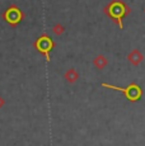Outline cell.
<instances>
[{
    "label": "cell",
    "mask_w": 145,
    "mask_h": 146,
    "mask_svg": "<svg viewBox=\"0 0 145 146\" xmlns=\"http://www.w3.org/2000/svg\"><path fill=\"white\" fill-rule=\"evenodd\" d=\"M104 12L108 17H111V18L118 24V27L122 29V28H124L122 18H124L125 15H129L131 13V9L129 5L125 1H122V0H112V1L110 3V5H108L107 8H104Z\"/></svg>",
    "instance_id": "obj_1"
},
{
    "label": "cell",
    "mask_w": 145,
    "mask_h": 146,
    "mask_svg": "<svg viewBox=\"0 0 145 146\" xmlns=\"http://www.w3.org/2000/svg\"><path fill=\"white\" fill-rule=\"evenodd\" d=\"M102 85L104 86V88L115 89V90H118V92H121V93H124L125 97H126L130 102H138V100L141 98V95H143V90H141V88L135 83H131L130 85L126 86V88H120V86H115V85L106 84V83H103Z\"/></svg>",
    "instance_id": "obj_2"
},
{
    "label": "cell",
    "mask_w": 145,
    "mask_h": 146,
    "mask_svg": "<svg viewBox=\"0 0 145 146\" xmlns=\"http://www.w3.org/2000/svg\"><path fill=\"white\" fill-rule=\"evenodd\" d=\"M127 60H129L134 66H139L141 62H143L144 55H143V53H141L140 51H139L138 48H134L132 51L129 53V56H127Z\"/></svg>",
    "instance_id": "obj_3"
},
{
    "label": "cell",
    "mask_w": 145,
    "mask_h": 146,
    "mask_svg": "<svg viewBox=\"0 0 145 146\" xmlns=\"http://www.w3.org/2000/svg\"><path fill=\"white\" fill-rule=\"evenodd\" d=\"M106 65H107V58L104 57V56H102V55H99L98 57H96L94 58V66L96 67H98V69H104Z\"/></svg>",
    "instance_id": "obj_4"
},
{
    "label": "cell",
    "mask_w": 145,
    "mask_h": 146,
    "mask_svg": "<svg viewBox=\"0 0 145 146\" xmlns=\"http://www.w3.org/2000/svg\"><path fill=\"white\" fill-rule=\"evenodd\" d=\"M144 12H145V9H144Z\"/></svg>",
    "instance_id": "obj_5"
}]
</instances>
